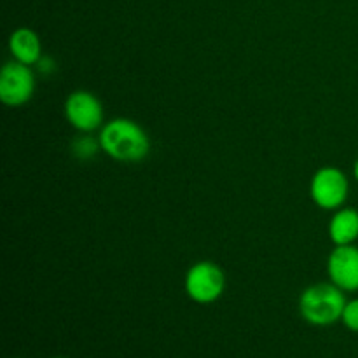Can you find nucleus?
Here are the masks:
<instances>
[{"label":"nucleus","instance_id":"f257e3e1","mask_svg":"<svg viewBox=\"0 0 358 358\" xmlns=\"http://www.w3.org/2000/svg\"><path fill=\"white\" fill-rule=\"evenodd\" d=\"M98 140L101 152L121 163H136L145 159L150 150V140L145 129L126 117L112 119L101 126Z\"/></svg>","mask_w":358,"mask_h":358},{"label":"nucleus","instance_id":"f03ea898","mask_svg":"<svg viewBox=\"0 0 358 358\" xmlns=\"http://www.w3.org/2000/svg\"><path fill=\"white\" fill-rule=\"evenodd\" d=\"M346 299L334 283H315L308 287L299 299V311L311 325H332L341 320Z\"/></svg>","mask_w":358,"mask_h":358},{"label":"nucleus","instance_id":"7ed1b4c3","mask_svg":"<svg viewBox=\"0 0 358 358\" xmlns=\"http://www.w3.org/2000/svg\"><path fill=\"white\" fill-rule=\"evenodd\" d=\"M184 285L185 292L194 303L212 304L226 290V275L215 262L201 261L191 266Z\"/></svg>","mask_w":358,"mask_h":358},{"label":"nucleus","instance_id":"20e7f679","mask_svg":"<svg viewBox=\"0 0 358 358\" xmlns=\"http://www.w3.org/2000/svg\"><path fill=\"white\" fill-rule=\"evenodd\" d=\"M346 175L336 166H324L313 175L310 184L311 199L324 210H339L348 198Z\"/></svg>","mask_w":358,"mask_h":358},{"label":"nucleus","instance_id":"39448f33","mask_svg":"<svg viewBox=\"0 0 358 358\" xmlns=\"http://www.w3.org/2000/svg\"><path fill=\"white\" fill-rule=\"evenodd\" d=\"M35 93V76L30 65L13 62L6 63L0 72V100L7 107H21L31 100Z\"/></svg>","mask_w":358,"mask_h":358},{"label":"nucleus","instance_id":"423d86ee","mask_svg":"<svg viewBox=\"0 0 358 358\" xmlns=\"http://www.w3.org/2000/svg\"><path fill=\"white\" fill-rule=\"evenodd\" d=\"M65 117L77 131L91 133L103 126V105L90 91H73L65 101Z\"/></svg>","mask_w":358,"mask_h":358},{"label":"nucleus","instance_id":"0eeeda50","mask_svg":"<svg viewBox=\"0 0 358 358\" xmlns=\"http://www.w3.org/2000/svg\"><path fill=\"white\" fill-rule=\"evenodd\" d=\"M331 282L345 292L358 290V248L355 245H339L331 252L327 261Z\"/></svg>","mask_w":358,"mask_h":358},{"label":"nucleus","instance_id":"6e6552de","mask_svg":"<svg viewBox=\"0 0 358 358\" xmlns=\"http://www.w3.org/2000/svg\"><path fill=\"white\" fill-rule=\"evenodd\" d=\"M9 51L16 62L30 66L37 65L42 58L41 38L30 28H17L9 37Z\"/></svg>","mask_w":358,"mask_h":358},{"label":"nucleus","instance_id":"1a4fd4ad","mask_svg":"<svg viewBox=\"0 0 358 358\" xmlns=\"http://www.w3.org/2000/svg\"><path fill=\"white\" fill-rule=\"evenodd\" d=\"M329 236L336 247L353 245L358 240V212L353 208H339L329 222Z\"/></svg>","mask_w":358,"mask_h":358},{"label":"nucleus","instance_id":"9d476101","mask_svg":"<svg viewBox=\"0 0 358 358\" xmlns=\"http://www.w3.org/2000/svg\"><path fill=\"white\" fill-rule=\"evenodd\" d=\"M73 157L79 161H91L98 156V152L101 150L100 140L94 138L90 135H80L77 138H73L72 145H70Z\"/></svg>","mask_w":358,"mask_h":358},{"label":"nucleus","instance_id":"9b49d317","mask_svg":"<svg viewBox=\"0 0 358 358\" xmlns=\"http://www.w3.org/2000/svg\"><path fill=\"white\" fill-rule=\"evenodd\" d=\"M341 320L350 331L358 332V299L346 301V306L345 310H343Z\"/></svg>","mask_w":358,"mask_h":358},{"label":"nucleus","instance_id":"f8f14e48","mask_svg":"<svg viewBox=\"0 0 358 358\" xmlns=\"http://www.w3.org/2000/svg\"><path fill=\"white\" fill-rule=\"evenodd\" d=\"M37 65H38V70H41L44 76H49V73H52L56 70L55 62H52L51 58H48V56H42L41 62H38Z\"/></svg>","mask_w":358,"mask_h":358},{"label":"nucleus","instance_id":"ddd939ff","mask_svg":"<svg viewBox=\"0 0 358 358\" xmlns=\"http://www.w3.org/2000/svg\"><path fill=\"white\" fill-rule=\"evenodd\" d=\"M353 175H355L357 182H358V159L355 161V166H353Z\"/></svg>","mask_w":358,"mask_h":358},{"label":"nucleus","instance_id":"4468645a","mask_svg":"<svg viewBox=\"0 0 358 358\" xmlns=\"http://www.w3.org/2000/svg\"><path fill=\"white\" fill-rule=\"evenodd\" d=\"M55 358H65V357H55Z\"/></svg>","mask_w":358,"mask_h":358}]
</instances>
